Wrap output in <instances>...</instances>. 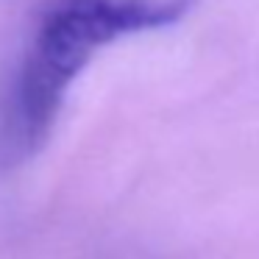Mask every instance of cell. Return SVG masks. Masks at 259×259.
Listing matches in <instances>:
<instances>
[{"label": "cell", "mask_w": 259, "mask_h": 259, "mask_svg": "<svg viewBox=\"0 0 259 259\" xmlns=\"http://www.w3.org/2000/svg\"><path fill=\"white\" fill-rule=\"evenodd\" d=\"M195 0H45L0 56V173L51 140L70 87L98 51L184 17Z\"/></svg>", "instance_id": "cell-1"}]
</instances>
